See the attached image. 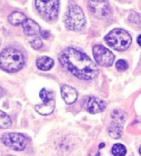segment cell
Returning <instances> with one entry per match:
<instances>
[{"mask_svg":"<svg viewBox=\"0 0 141 156\" xmlns=\"http://www.w3.org/2000/svg\"><path fill=\"white\" fill-rule=\"evenodd\" d=\"M58 58L61 65L78 79L90 80L99 74L96 64L87 55L76 48H65L59 54Z\"/></svg>","mask_w":141,"mask_h":156,"instance_id":"6da1fadb","label":"cell"},{"mask_svg":"<svg viewBox=\"0 0 141 156\" xmlns=\"http://www.w3.org/2000/svg\"><path fill=\"white\" fill-rule=\"evenodd\" d=\"M25 64V58L23 54L14 48H7L1 52L0 56V66L4 71L16 72L23 68Z\"/></svg>","mask_w":141,"mask_h":156,"instance_id":"7a4b0ae2","label":"cell"},{"mask_svg":"<svg viewBox=\"0 0 141 156\" xmlns=\"http://www.w3.org/2000/svg\"><path fill=\"white\" fill-rule=\"evenodd\" d=\"M106 44L112 48L119 51L126 50L132 43V38L128 32L124 29L116 28L110 31L105 37Z\"/></svg>","mask_w":141,"mask_h":156,"instance_id":"3957f363","label":"cell"},{"mask_svg":"<svg viewBox=\"0 0 141 156\" xmlns=\"http://www.w3.org/2000/svg\"><path fill=\"white\" fill-rule=\"evenodd\" d=\"M64 24L68 29L72 31H80L84 27L85 16L79 5H69L64 16Z\"/></svg>","mask_w":141,"mask_h":156,"instance_id":"277c9868","label":"cell"},{"mask_svg":"<svg viewBox=\"0 0 141 156\" xmlns=\"http://www.w3.org/2000/svg\"><path fill=\"white\" fill-rule=\"evenodd\" d=\"M59 5L60 2L57 0L35 2V5L39 13L42 16L43 18L49 21H52L57 18L59 13Z\"/></svg>","mask_w":141,"mask_h":156,"instance_id":"5b68a950","label":"cell"},{"mask_svg":"<svg viewBox=\"0 0 141 156\" xmlns=\"http://www.w3.org/2000/svg\"><path fill=\"white\" fill-rule=\"evenodd\" d=\"M93 54L96 63L103 67H110L114 64V54L102 45H95L93 48Z\"/></svg>","mask_w":141,"mask_h":156,"instance_id":"8992f818","label":"cell"},{"mask_svg":"<svg viewBox=\"0 0 141 156\" xmlns=\"http://www.w3.org/2000/svg\"><path fill=\"white\" fill-rule=\"evenodd\" d=\"M2 143L15 150V151H23L26 148L27 144V140L26 137L21 134V133H5L2 135Z\"/></svg>","mask_w":141,"mask_h":156,"instance_id":"52a82bcc","label":"cell"},{"mask_svg":"<svg viewBox=\"0 0 141 156\" xmlns=\"http://www.w3.org/2000/svg\"><path fill=\"white\" fill-rule=\"evenodd\" d=\"M112 122L109 126L108 133L109 135L114 139H118L121 137L123 133V126L125 122V113L122 111L116 110L112 112Z\"/></svg>","mask_w":141,"mask_h":156,"instance_id":"ba28073f","label":"cell"},{"mask_svg":"<svg viewBox=\"0 0 141 156\" xmlns=\"http://www.w3.org/2000/svg\"><path fill=\"white\" fill-rule=\"evenodd\" d=\"M90 11L98 18L107 16L110 12V5L107 1H89L88 2Z\"/></svg>","mask_w":141,"mask_h":156,"instance_id":"9c48e42d","label":"cell"},{"mask_svg":"<svg viewBox=\"0 0 141 156\" xmlns=\"http://www.w3.org/2000/svg\"><path fill=\"white\" fill-rule=\"evenodd\" d=\"M85 110L93 114L102 112L106 108V102L96 97H88L84 102Z\"/></svg>","mask_w":141,"mask_h":156,"instance_id":"30bf717a","label":"cell"},{"mask_svg":"<svg viewBox=\"0 0 141 156\" xmlns=\"http://www.w3.org/2000/svg\"><path fill=\"white\" fill-rule=\"evenodd\" d=\"M61 93L62 99L67 104H72L73 102L76 101L78 98L77 90L69 85H62L61 87Z\"/></svg>","mask_w":141,"mask_h":156,"instance_id":"8fae6325","label":"cell"},{"mask_svg":"<svg viewBox=\"0 0 141 156\" xmlns=\"http://www.w3.org/2000/svg\"><path fill=\"white\" fill-rule=\"evenodd\" d=\"M22 26L24 33L28 36H37L40 33V27L37 22H35L32 19L27 18Z\"/></svg>","mask_w":141,"mask_h":156,"instance_id":"7c38bea8","label":"cell"},{"mask_svg":"<svg viewBox=\"0 0 141 156\" xmlns=\"http://www.w3.org/2000/svg\"><path fill=\"white\" fill-rule=\"evenodd\" d=\"M55 109V100L50 102H42L39 105L35 106V110L41 115H50Z\"/></svg>","mask_w":141,"mask_h":156,"instance_id":"4fadbf2b","label":"cell"},{"mask_svg":"<svg viewBox=\"0 0 141 156\" xmlns=\"http://www.w3.org/2000/svg\"><path fill=\"white\" fill-rule=\"evenodd\" d=\"M36 63H37V67L39 69L42 71H47V70H50L53 67L54 61L52 58L49 57H41L37 59Z\"/></svg>","mask_w":141,"mask_h":156,"instance_id":"5bb4252c","label":"cell"},{"mask_svg":"<svg viewBox=\"0 0 141 156\" xmlns=\"http://www.w3.org/2000/svg\"><path fill=\"white\" fill-rule=\"evenodd\" d=\"M8 22L13 25V26H18V25H23V23L26 21V16L21 13V12H18V11H15L13 13H11L8 17Z\"/></svg>","mask_w":141,"mask_h":156,"instance_id":"9a60e30c","label":"cell"},{"mask_svg":"<svg viewBox=\"0 0 141 156\" xmlns=\"http://www.w3.org/2000/svg\"><path fill=\"white\" fill-rule=\"evenodd\" d=\"M0 116H1L0 117V123H1L0 127H1V129L9 128L12 125V121H11L10 117L7 114H6L3 111L0 112Z\"/></svg>","mask_w":141,"mask_h":156,"instance_id":"2e32d148","label":"cell"},{"mask_svg":"<svg viewBox=\"0 0 141 156\" xmlns=\"http://www.w3.org/2000/svg\"><path fill=\"white\" fill-rule=\"evenodd\" d=\"M112 154L115 156H125L127 154V149L123 144H116L112 147Z\"/></svg>","mask_w":141,"mask_h":156,"instance_id":"e0dca14e","label":"cell"},{"mask_svg":"<svg viewBox=\"0 0 141 156\" xmlns=\"http://www.w3.org/2000/svg\"><path fill=\"white\" fill-rule=\"evenodd\" d=\"M39 96L42 100V102H50L54 100L53 93L50 90H47L46 89H42L39 92Z\"/></svg>","mask_w":141,"mask_h":156,"instance_id":"ac0fdd59","label":"cell"},{"mask_svg":"<svg viewBox=\"0 0 141 156\" xmlns=\"http://www.w3.org/2000/svg\"><path fill=\"white\" fill-rule=\"evenodd\" d=\"M129 21L133 24H136L138 26H141V15L138 13H131L129 16Z\"/></svg>","mask_w":141,"mask_h":156,"instance_id":"d6986e66","label":"cell"},{"mask_svg":"<svg viewBox=\"0 0 141 156\" xmlns=\"http://www.w3.org/2000/svg\"><path fill=\"white\" fill-rule=\"evenodd\" d=\"M116 68L117 69V70L119 71H125L126 69H128V64L126 60L124 59H119L117 63H116Z\"/></svg>","mask_w":141,"mask_h":156,"instance_id":"ffe728a7","label":"cell"},{"mask_svg":"<svg viewBox=\"0 0 141 156\" xmlns=\"http://www.w3.org/2000/svg\"><path fill=\"white\" fill-rule=\"evenodd\" d=\"M30 46L34 49H39L42 47V41L39 37H34L32 40H30Z\"/></svg>","mask_w":141,"mask_h":156,"instance_id":"44dd1931","label":"cell"},{"mask_svg":"<svg viewBox=\"0 0 141 156\" xmlns=\"http://www.w3.org/2000/svg\"><path fill=\"white\" fill-rule=\"evenodd\" d=\"M137 41H138V44L141 46V35L139 36V37H138V39H137Z\"/></svg>","mask_w":141,"mask_h":156,"instance_id":"7402d4cb","label":"cell"},{"mask_svg":"<svg viewBox=\"0 0 141 156\" xmlns=\"http://www.w3.org/2000/svg\"><path fill=\"white\" fill-rule=\"evenodd\" d=\"M104 147V144H102L101 145H100V148H103Z\"/></svg>","mask_w":141,"mask_h":156,"instance_id":"603a6c76","label":"cell"},{"mask_svg":"<svg viewBox=\"0 0 141 156\" xmlns=\"http://www.w3.org/2000/svg\"><path fill=\"white\" fill-rule=\"evenodd\" d=\"M139 154H141V147H140V148H139Z\"/></svg>","mask_w":141,"mask_h":156,"instance_id":"cb8c5ba5","label":"cell"},{"mask_svg":"<svg viewBox=\"0 0 141 156\" xmlns=\"http://www.w3.org/2000/svg\"><path fill=\"white\" fill-rule=\"evenodd\" d=\"M8 156H14V155H8Z\"/></svg>","mask_w":141,"mask_h":156,"instance_id":"d4e9b609","label":"cell"}]
</instances>
